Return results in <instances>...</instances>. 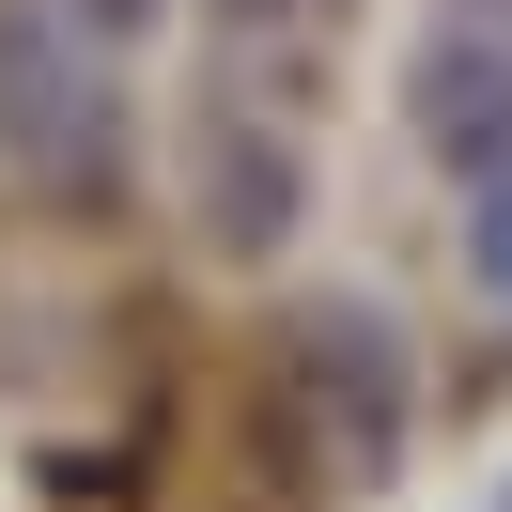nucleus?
Listing matches in <instances>:
<instances>
[{
  "label": "nucleus",
  "instance_id": "f03ea898",
  "mask_svg": "<svg viewBox=\"0 0 512 512\" xmlns=\"http://www.w3.org/2000/svg\"><path fill=\"white\" fill-rule=\"evenodd\" d=\"M280 373H295V404H311V450L342 481H373L388 450H404V326L388 311H357V295H311V311L280 326Z\"/></svg>",
  "mask_w": 512,
  "mask_h": 512
},
{
  "label": "nucleus",
  "instance_id": "423d86ee",
  "mask_svg": "<svg viewBox=\"0 0 512 512\" xmlns=\"http://www.w3.org/2000/svg\"><path fill=\"white\" fill-rule=\"evenodd\" d=\"M466 187H481V202H466V280L512 311V156H497V171H466Z\"/></svg>",
  "mask_w": 512,
  "mask_h": 512
},
{
  "label": "nucleus",
  "instance_id": "0eeeda50",
  "mask_svg": "<svg viewBox=\"0 0 512 512\" xmlns=\"http://www.w3.org/2000/svg\"><path fill=\"white\" fill-rule=\"evenodd\" d=\"M63 16H78V32H156L171 0H63Z\"/></svg>",
  "mask_w": 512,
  "mask_h": 512
},
{
  "label": "nucleus",
  "instance_id": "f257e3e1",
  "mask_svg": "<svg viewBox=\"0 0 512 512\" xmlns=\"http://www.w3.org/2000/svg\"><path fill=\"white\" fill-rule=\"evenodd\" d=\"M0 156L47 202L125 187V78H109V32H78L63 0H0Z\"/></svg>",
  "mask_w": 512,
  "mask_h": 512
},
{
  "label": "nucleus",
  "instance_id": "20e7f679",
  "mask_svg": "<svg viewBox=\"0 0 512 512\" xmlns=\"http://www.w3.org/2000/svg\"><path fill=\"white\" fill-rule=\"evenodd\" d=\"M404 125L435 171H497L512 156V32H435L404 63Z\"/></svg>",
  "mask_w": 512,
  "mask_h": 512
},
{
  "label": "nucleus",
  "instance_id": "39448f33",
  "mask_svg": "<svg viewBox=\"0 0 512 512\" xmlns=\"http://www.w3.org/2000/svg\"><path fill=\"white\" fill-rule=\"evenodd\" d=\"M202 32H218V94L311 109V78L342 63V32H357V0H202Z\"/></svg>",
  "mask_w": 512,
  "mask_h": 512
},
{
  "label": "nucleus",
  "instance_id": "7ed1b4c3",
  "mask_svg": "<svg viewBox=\"0 0 512 512\" xmlns=\"http://www.w3.org/2000/svg\"><path fill=\"white\" fill-rule=\"evenodd\" d=\"M187 187H202V233H218V249H280V233L311 218V171H295V140L264 125L249 94H218L187 125Z\"/></svg>",
  "mask_w": 512,
  "mask_h": 512
}]
</instances>
